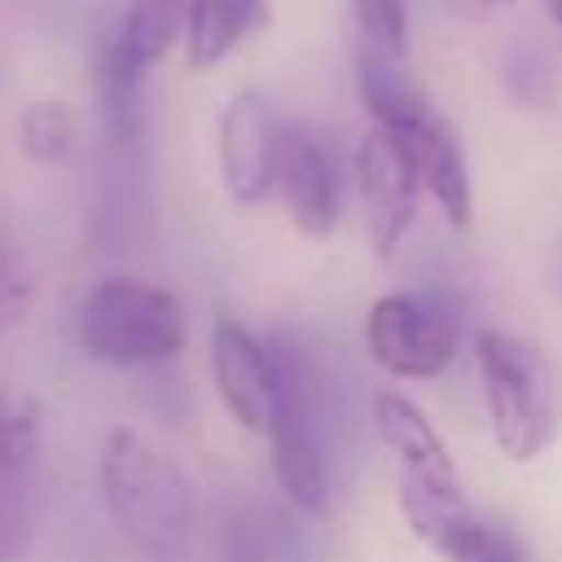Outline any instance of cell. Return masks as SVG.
Listing matches in <instances>:
<instances>
[{
    "mask_svg": "<svg viewBox=\"0 0 562 562\" xmlns=\"http://www.w3.org/2000/svg\"><path fill=\"white\" fill-rule=\"evenodd\" d=\"M97 483L119 536L145 562H184L193 544V487L167 448L114 426L97 452Z\"/></svg>",
    "mask_w": 562,
    "mask_h": 562,
    "instance_id": "cell-1",
    "label": "cell"
},
{
    "mask_svg": "<svg viewBox=\"0 0 562 562\" xmlns=\"http://www.w3.org/2000/svg\"><path fill=\"white\" fill-rule=\"evenodd\" d=\"M474 364H479L496 448L509 461L540 457L562 426V378L553 360L518 334L479 329Z\"/></svg>",
    "mask_w": 562,
    "mask_h": 562,
    "instance_id": "cell-2",
    "label": "cell"
},
{
    "mask_svg": "<svg viewBox=\"0 0 562 562\" xmlns=\"http://www.w3.org/2000/svg\"><path fill=\"white\" fill-rule=\"evenodd\" d=\"M189 321L171 290L105 277L75 307V347L110 369H154L184 351Z\"/></svg>",
    "mask_w": 562,
    "mask_h": 562,
    "instance_id": "cell-3",
    "label": "cell"
},
{
    "mask_svg": "<svg viewBox=\"0 0 562 562\" xmlns=\"http://www.w3.org/2000/svg\"><path fill=\"white\" fill-rule=\"evenodd\" d=\"M281 373H285L281 404L263 435L268 452H272V474L299 509L325 514L329 509V457H325L321 404H316L307 369L290 351H281Z\"/></svg>",
    "mask_w": 562,
    "mask_h": 562,
    "instance_id": "cell-4",
    "label": "cell"
},
{
    "mask_svg": "<svg viewBox=\"0 0 562 562\" xmlns=\"http://www.w3.org/2000/svg\"><path fill=\"white\" fill-rule=\"evenodd\" d=\"M364 347L391 378H439L461 347L448 307L422 294H382L364 316Z\"/></svg>",
    "mask_w": 562,
    "mask_h": 562,
    "instance_id": "cell-5",
    "label": "cell"
},
{
    "mask_svg": "<svg viewBox=\"0 0 562 562\" xmlns=\"http://www.w3.org/2000/svg\"><path fill=\"white\" fill-rule=\"evenodd\" d=\"M281 140L285 127L255 88H241L224 101L215 123V162H220V184L237 206H259L263 198L277 193Z\"/></svg>",
    "mask_w": 562,
    "mask_h": 562,
    "instance_id": "cell-6",
    "label": "cell"
},
{
    "mask_svg": "<svg viewBox=\"0 0 562 562\" xmlns=\"http://www.w3.org/2000/svg\"><path fill=\"white\" fill-rule=\"evenodd\" d=\"M356 193L364 206V233L378 259H395L417 220V167L400 136L373 127L356 145Z\"/></svg>",
    "mask_w": 562,
    "mask_h": 562,
    "instance_id": "cell-7",
    "label": "cell"
},
{
    "mask_svg": "<svg viewBox=\"0 0 562 562\" xmlns=\"http://www.w3.org/2000/svg\"><path fill=\"white\" fill-rule=\"evenodd\" d=\"M211 382L220 404L228 408V417L250 430V435H268L272 413L281 404V351H272L268 342H259L241 321L233 316H215L211 325Z\"/></svg>",
    "mask_w": 562,
    "mask_h": 562,
    "instance_id": "cell-8",
    "label": "cell"
},
{
    "mask_svg": "<svg viewBox=\"0 0 562 562\" xmlns=\"http://www.w3.org/2000/svg\"><path fill=\"white\" fill-rule=\"evenodd\" d=\"M400 509L443 562H522V544L514 540V531L474 514L461 492H435L400 479Z\"/></svg>",
    "mask_w": 562,
    "mask_h": 562,
    "instance_id": "cell-9",
    "label": "cell"
},
{
    "mask_svg": "<svg viewBox=\"0 0 562 562\" xmlns=\"http://www.w3.org/2000/svg\"><path fill=\"white\" fill-rule=\"evenodd\" d=\"M277 193L290 211V224L307 237H329L342 215V180L329 145L312 127H285Z\"/></svg>",
    "mask_w": 562,
    "mask_h": 562,
    "instance_id": "cell-10",
    "label": "cell"
},
{
    "mask_svg": "<svg viewBox=\"0 0 562 562\" xmlns=\"http://www.w3.org/2000/svg\"><path fill=\"white\" fill-rule=\"evenodd\" d=\"M373 430L386 443V452L400 461V479L435 487V492H461L457 461L430 417L404 395V391H378L373 395Z\"/></svg>",
    "mask_w": 562,
    "mask_h": 562,
    "instance_id": "cell-11",
    "label": "cell"
},
{
    "mask_svg": "<svg viewBox=\"0 0 562 562\" xmlns=\"http://www.w3.org/2000/svg\"><path fill=\"white\" fill-rule=\"evenodd\" d=\"M356 88L360 101L373 119V127L391 132V136H413L417 127H426L435 119L422 83L408 75L404 57H386L369 44L356 48Z\"/></svg>",
    "mask_w": 562,
    "mask_h": 562,
    "instance_id": "cell-12",
    "label": "cell"
},
{
    "mask_svg": "<svg viewBox=\"0 0 562 562\" xmlns=\"http://www.w3.org/2000/svg\"><path fill=\"white\" fill-rule=\"evenodd\" d=\"M400 140L408 145L413 167H417V180L435 198V206L443 211V220L452 228H465L470 224V211H474V193H470V171H465V154H461L457 132L435 114L426 127H417L413 136H400Z\"/></svg>",
    "mask_w": 562,
    "mask_h": 562,
    "instance_id": "cell-13",
    "label": "cell"
},
{
    "mask_svg": "<svg viewBox=\"0 0 562 562\" xmlns=\"http://www.w3.org/2000/svg\"><path fill=\"white\" fill-rule=\"evenodd\" d=\"M268 26V0H189L184 13V57L189 70H211L228 61L241 40Z\"/></svg>",
    "mask_w": 562,
    "mask_h": 562,
    "instance_id": "cell-14",
    "label": "cell"
},
{
    "mask_svg": "<svg viewBox=\"0 0 562 562\" xmlns=\"http://www.w3.org/2000/svg\"><path fill=\"white\" fill-rule=\"evenodd\" d=\"M184 13H189V0H127V13L114 40L140 70H149L184 35Z\"/></svg>",
    "mask_w": 562,
    "mask_h": 562,
    "instance_id": "cell-15",
    "label": "cell"
},
{
    "mask_svg": "<svg viewBox=\"0 0 562 562\" xmlns=\"http://www.w3.org/2000/svg\"><path fill=\"white\" fill-rule=\"evenodd\" d=\"M18 145L40 167L66 162L79 145V114L66 101H35L18 119Z\"/></svg>",
    "mask_w": 562,
    "mask_h": 562,
    "instance_id": "cell-16",
    "label": "cell"
},
{
    "mask_svg": "<svg viewBox=\"0 0 562 562\" xmlns=\"http://www.w3.org/2000/svg\"><path fill=\"white\" fill-rule=\"evenodd\" d=\"M40 457V413L31 400L0 386V487L26 479Z\"/></svg>",
    "mask_w": 562,
    "mask_h": 562,
    "instance_id": "cell-17",
    "label": "cell"
},
{
    "mask_svg": "<svg viewBox=\"0 0 562 562\" xmlns=\"http://www.w3.org/2000/svg\"><path fill=\"white\" fill-rule=\"evenodd\" d=\"M360 40L386 57H408V0H351Z\"/></svg>",
    "mask_w": 562,
    "mask_h": 562,
    "instance_id": "cell-18",
    "label": "cell"
},
{
    "mask_svg": "<svg viewBox=\"0 0 562 562\" xmlns=\"http://www.w3.org/2000/svg\"><path fill=\"white\" fill-rule=\"evenodd\" d=\"M505 83H509V92H514L518 101L540 105V101H549V92H553V66H549L544 53H536V48L509 53V61H505Z\"/></svg>",
    "mask_w": 562,
    "mask_h": 562,
    "instance_id": "cell-19",
    "label": "cell"
},
{
    "mask_svg": "<svg viewBox=\"0 0 562 562\" xmlns=\"http://www.w3.org/2000/svg\"><path fill=\"white\" fill-rule=\"evenodd\" d=\"M31 307V281L13 268L4 241H0V329H13Z\"/></svg>",
    "mask_w": 562,
    "mask_h": 562,
    "instance_id": "cell-20",
    "label": "cell"
},
{
    "mask_svg": "<svg viewBox=\"0 0 562 562\" xmlns=\"http://www.w3.org/2000/svg\"><path fill=\"white\" fill-rule=\"evenodd\" d=\"M457 18H470V22H479V18H492V13H501V9H509L514 0H443Z\"/></svg>",
    "mask_w": 562,
    "mask_h": 562,
    "instance_id": "cell-21",
    "label": "cell"
},
{
    "mask_svg": "<svg viewBox=\"0 0 562 562\" xmlns=\"http://www.w3.org/2000/svg\"><path fill=\"white\" fill-rule=\"evenodd\" d=\"M549 13H553V22L562 26V0H549Z\"/></svg>",
    "mask_w": 562,
    "mask_h": 562,
    "instance_id": "cell-22",
    "label": "cell"
}]
</instances>
